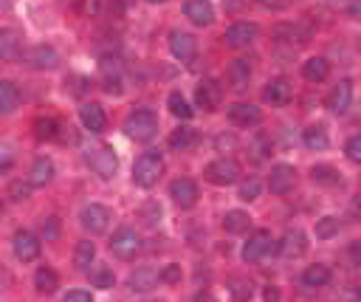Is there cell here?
<instances>
[{"label":"cell","instance_id":"36","mask_svg":"<svg viewBox=\"0 0 361 302\" xmlns=\"http://www.w3.org/2000/svg\"><path fill=\"white\" fill-rule=\"evenodd\" d=\"M302 141H305V147H311V150H324L330 141H327V133L322 130V128H308L305 133H302Z\"/></svg>","mask_w":361,"mask_h":302},{"label":"cell","instance_id":"45","mask_svg":"<svg viewBox=\"0 0 361 302\" xmlns=\"http://www.w3.org/2000/svg\"><path fill=\"white\" fill-rule=\"evenodd\" d=\"M158 277H161V283H169V285H172V283H180V265H178V263L164 265V271H161Z\"/></svg>","mask_w":361,"mask_h":302},{"label":"cell","instance_id":"19","mask_svg":"<svg viewBox=\"0 0 361 302\" xmlns=\"http://www.w3.org/2000/svg\"><path fill=\"white\" fill-rule=\"evenodd\" d=\"M79 119H82L85 130H90V133H102V130L107 128V116H105V110H102L96 102L82 105V108H79Z\"/></svg>","mask_w":361,"mask_h":302},{"label":"cell","instance_id":"9","mask_svg":"<svg viewBox=\"0 0 361 302\" xmlns=\"http://www.w3.org/2000/svg\"><path fill=\"white\" fill-rule=\"evenodd\" d=\"M220 99H223L220 82H215V79H200V82H198V88H195V102H198V108H203V110H218V108H220Z\"/></svg>","mask_w":361,"mask_h":302},{"label":"cell","instance_id":"38","mask_svg":"<svg viewBox=\"0 0 361 302\" xmlns=\"http://www.w3.org/2000/svg\"><path fill=\"white\" fill-rule=\"evenodd\" d=\"M339 232V221L336 218H322V221H316V237L319 240H330V237H333Z\"/></svg>","mask_w":361,"mask_h":302},{"label":"cell","instance_id":"7","mask_svg":"<svg viewBox=\"0 0 361 302\" xmlns=\"http://www.w3.org/2000/svg\"><path fill=\"white\" fill-rule=\"evenodd\" d=\"M293 97V88H291V79L288 77H274V79H268L265 88H262V99L268 105H274V108H282L288 105Z\"/></svg>","mask_w":361,"mask_h":302},{"label":"cell","instance_id":"47","mask_svg":"<svg viewBox=\"0 0 361 302\" xmlns=\"http://www.w3.org/2000/svg\"><path fill=\"white\" fill-rule=\"evenodd\" d=\"M63 302H94V296H90V291H82V288H74L65 294Z\"/></svg>","mask_w":361,"mask_h":302},{"label":"cell","instance_id":"27","mask_svg":"<svg viewBox=\"0 0 361 302\" xmlns=\"http://www.w3.org/2000/svg\"><path fill=\"white\" fill-rule=\"evenodd\" d=\"M17 105H20L17 85L3 79V82H0V113H12V110H17Z\"/></svg>","mask_w":361,"mask_h":302},{"label":"cell","instance_id":"40","mask_svg":"<svg viewBox=\"0 0 361 302\" xmlns=\"http://www.w3.org/2000/svg\"><path fill=\"white\" fill-rule=\"evenodd\" d=\"M251 283L249 280H231V296L237 299V302H246V299H251Z\"/></svg>","mask_w":361,"mask_h":302},{"label":"cell","instance_id":"23","mask_svg":"<svg viewBox=\"0 0 361 302\" xmlns=\"http://www.w3.org/2000/svg\"><path fill=\"white\" fill-rule=\"evenodd\" d=\"M51 178H54V161L48 156H40L32 164V172H28V184H32V187H45V184H51Z\"/></svg>","mask_w":361,"mask_h":302},{"label":"cell","instance_id":"6","mask_svg":"<svg viewBox=\"0 0 361 302\" xmlns=\"http://www.w3.org/2000/svg\"><path fill=\"white\" fill-rule=\"evenodd\" d=\"M257 37H260V26H257V23H234V26L226 28L223 43L231 46V48H246V46H251Z\"/></svg>","mask_w":361,"mask_h":302},{"label":"cell","instance_id":"35","mask_svg":"<svg viewBox=\"0 0 361 302\" xmlns=\"http://www.w3.org/2000/svg\"><path fill=\"white\" fill-rule=\"evenodd\" d=\"M90 285L94 288H113V283H116V277H113V271L107 268V265H96V268H90Z\"/></svg>","mask_w":361,"mask_h":302},{"label":"cell","instance_id":"10","mask_svg":"<svg viewBox=\"0 0 361 302\" xmlns=\"http://www.w3.org/2000/svg\"><path fill=\"white\" fill-rule=\"evenodd\" d=\"M79 221H82V226H85L90 234H102V232L107 229V223H110V209L102 206V203H90V206L82 209Z\"/></svg>","mask_w":361,"mask_h":302},{"label":"cell","instance_id":"53","mask_svg":"<svg viewBox=\"0 0 361 302\" xmlns=\"http://www.w3.org/2000/svg\"><path fill=\"white\" fill-rule=\"evenodd\" d=\"M3 6H9V0H0V9H3Z\"/></svg>","mask_w":361,"mask_h":302},{"label":"cell","instance_id":"1","mask_svg":"<svg viewBox=\"0 0 361 302\" xmlns=\"http://www.w3.org/2000/svg\"><path fill=\"white\" fill-rule=\"evenodd\" d=\"M161 172H164V159H161V153H158V150H147V153L138 156V161H136V167H133V181H136L138 187L149 190V187L158 184Z\"/></svg>","mask_w":361,"mask_h":302},{"label":"cell","instance_id":"16","mask_svg":"<svg viewBox=\"0 0 361 302\" xmlns=\"http://www.w3.org/2000/svg\"><path fill=\"white\" fill-rule=\"evenodd\" d=\"M305 249H308V237L302 229H288L277 243V252L282 257H299V254H305Z\"/></svg>","mask_w":361,"mask_h":302},{"label":"cell","instance_id":"18","mask_svg":"<svg viewBox=\"0 0 361 302\" xmlns=\"http://www.w3.org/2000/svg\"><path fill=\"white\" fill-rule=\"evenodd\" d=\"M20 51H23L20 32H14V28H0V59L14 63V59H20Z\"/></svg>","mask_w":361,"mask_h":302},{"label":"cell","instance_id":"49","mask_svg":"<svg viewBox=\"0 0 361 302\" xmlns=\"http://www.w3.org/2000/svg\"><path fill=\"white\" fill-rule=\"evenodd\" d=\"M215 144H218V150H223V147H234L237 141H234V136H218Z\"/></svg>","mask_w":361,"mask_h":302},{"label":"cell","instance_id":"52","mask_svg":"<svg viewBox=\"0 0 361 302\" xmlns=\"http://www.w3.org/2000/svg\"><path fill=\"white\" fill-rule=\"evenodd\" d=\"M350 12H353V14H361V3H358V6H353Z\"/></svg>","mask_w":361,"mask_h":302},{"label":"cell","instance_id":"28","mask_svg":"<svg viewBox=\"0 0 361 302\" xmlns=\"http://www.w3.org/2000/svg\"><path fill=\"white\" fill-rule=\"evenodd\" d=\"M34 288H37L40 294H54V291L59 288V277H56V271H54V268H48V265L37 268V274H34Z\"/></svg>","mask_w":361,"mask_h":302},{"label":"cell","instance_id":"44","mask_svg":"<svg viewBox=\"0 0 361 302\" xmlns=\"http://www.w3.org/2000/svg\"><path fill=\"white\" fill-rule=\"evenodd\" d=\"M158 218H161V206H158V203H147V206L141 209V221H144L147 226H156Z\"/></svg>","mask_w":361,"mask_h":302},{"label":"cell","instance_id":"5","mask_svg":"<svg viewBox=\"0 0 361 302\" xmlns=\"http://www.w3.org/2000/svg\"><path fill=\"white\" fill-rule=\"evenodd\" d=\"M268 252H274V237H271L268 229H257L249 237V243L243 246V260L246 263H260Z\"/></svg>","mask_w":361,"mask_h":302},{"label":"cell","instance_id":"4","mask_svg":"<svg viewBox=\"0 0 361 302\" xmlns=\"http://www.w3.org/2000/svg\"><path fill=\"white\" fill-rule=\"evenodd\" d=\"M203 175H206L209 184L229 187V184H234V181L240 178V164L234 159H218V161H212L203 170Z\"/></svg>","mask_w":361,"mask_h":302},{"label":"cell","instance_id":"20","mask_svg":"<svg viewBox=\"0 0 361 302\" xmlns=\"http://www.w3.org/2000/svg\"><path fill=\"white\" fill-rule=\"evenodd\" d=\"M184 14L195 23V26H209L215 20V9L209 0H187L184 3Z\"/></svg>","mask_w":361,"mask_h":302},{"label":"cell","instance_id":"43","mask_svg":"<svg viewBox=\"0 0 361 302\" xmlns=\"http://www.w3.org/2000/svg\"><path fill=\"white\" fill-rule=\"evenodd\" d=\"M344 153L353 164H361V136H350L344 144Z\"/></svg>","mask_w":361,"mask_h":302},{"label":"cell","instance_id":"46","mask_svg":"<svg viewBox=\"0 0 361 302\" xmlns=\"http://www.w3.org/2000/svg\"><path fill=\"white\" fill-rule=\"evenodd\" d=\"M268 153H271V141H268L265 136H257V141H254V159L262 161Z\"/></svg>","mask_w":361,"mask_h":302},{"label":"cell","instance_id":"14","mask_svg":"<svg viewBox=\"0 0 361 302\" xmlns=\"http://www.w3.org/2000/svg\"><path fill=\"white\" fill-rule=\"evenodd\" d=\"M90 170H94L99 178H113V172H116V167H118V161H116V153L110 147H96L94 153H90Z\"/></svg>","mask_w":361,"mask_h":302},{"label":"cell","instance_id":"42","mask_svg":"<svg viewBox=\"0 0 361 302\" xmlns=\"http://www.w3.org/2000/svg\"><path fill=\"white\" fill-rule=\"evenodd\" d=\"M40 234L45 240H56L59 237V218H43L40 221Z\"/></svg>","mask_w":361,"mask_h":302},{"label":"cell","instance_id":"41","mask_svg":"<svg viewBox=\"0 0 361 302\" xmlns=\"http://www.w3.org/2000/svg\"><path fill=\"white\" fill-rule=\"evenodd\" d=\"M28 195H32V184H28V181H25V184H23V181H14V184L9 187V198L12 201H28Z\"/></svg>","mask_w":361,"mask_h":302},{"label":"cell","instance_id":"24","mask_svg":"<svg viewBox=\"0 0 361 302\" xmlns=\"http://www.w3.org/2000/svg\"><path fill=\"white\" fill-rule=\"evenodd\" d=\"M158 283H161V277H158V271H153V268H136L130 274V288L138 291V294L153 291Z\"/></svg>","mask_w":361,"mask_h":302},{"label":"cell","instance_id":"51","mask_svg":"<svg viewBox=\"0 0 361 302\" xmlns=\"http://www.w3.org/2000/svg\"><path fill=\"white\" fill-rule=\"evenodd\" d=\"M195 302H215V299H212V294H209V291H200V294L195 296Z\"/></svg>","mask_w":361,"mask_h":302},{"label":"cell","instance_id":"12","mask_svg":"<svg viewBox=\"0 0 361 302\" xmlns=\"http://www.w3.org/2000/svg\"><path fill=\"white\" fill-rule=\"evenodd\" d=\"M169 195L180 209H192L198 203V184L192 178H175L169 184Z\"/></svg>","mask_w":361,"mask_h":302},{"label":"cell","instance_id":"15","mask_svg":"<svg viewBox=\"0 0 361 302\" xmlns=\"http://www.w3.org/2000/svg\"><path fill=\"white\" fill-rule=\"evenodd\" d=\"M229 119L237 125V128H254L262 122V113L257 105H249V102H234L229 108Z\"/></svg>","mask_w":361,"mask_h":302},{"label":"cell","instance_id":"2","mask_svg":"<svg viewBox=\"0 0 361 302\" xmlns=\"http://www.w3.org/2000/svg\"><path fill=\"white\" fill-rule=\"evenodd\" d=\"M125 130L130 139L136 141H149L156 133H158V116L153 110H147V108H138L127 116V122H125Z\"/></svg>","mask_w":361,"mask_h":302},{"label":"cell","instance_id":"26","mask_svg":"<svg viewBox=\"0 0 361 302\" xmlns=\"http://www.w3.org/2000/svg\"><path fill=\"white\" fill-rule=\"evenodd\" d=\"M327 74H330V63H327V59H322V57H311L308 63L302 66V77L308 82H324Z\"/></svg>","mask_w":361,"mask_h":302},{"label":"cell","instance_id":"21","mask_svg":"<svg viewBox=\"0 0 361 302\" xmlns=\"http://www.w3.org/2000/svg\"><path fill=\"white\" fill-rule=\"evenodd\" d=\"M25 59H28V66L37 68V71H51L59 63V57H56V51L51 46H34Z\"/></svg>","mask_w":361,"mask_h":302},{"label":"cell","instance_id":"29","mask_svg":"<svg viewBox=\"0 0 361 302\" xmlns=\"http://www.w3.org/2000/svg\"><path fill=\"white\" fill-rule=\"evenodd\" d=\"M56 133H59V122L54 116H37L34 119V136L40 141H54Z\"/></svg>","mask_w":361,"mask_h":302},{"label":"cell","instance_id":"25","mask_svg":"<svg viewBox=\"0 0 361 302\" xmlns=\"http://www.w3.org/2000/svg\"><path fill=\"white\" fill-rule=\"evenodd\" d=\"M102 82L107 94H118L122 90V66L116 59H105L102 63Z\"/></svg>","mask_w":361,"mask_h":302},{"label":"cell","instance_id":"32","mask_svg":"<svg viewBox=\"0 0 361 302\" xmlns=\"http://www.w3.org/2000/svg\"><path fill=\"white\" fill-rule=\"evenodd\" d=\"M195 141H198V133H195L192 128H178V130H172V136H169V147H172V150H189Z\"/></svg>","mask_w":361,"mask_h":302},{"label":"cell","instance_id":"54","mask_svg":"<svg viewBox=\"0 0 361 302\" xmlns=\"http://www.w3.org/2000/svg\"><path fill=\"white\" fill-rule=\"evenodd\" d=\"M149 3H167V0H149Z\"/></svg>","mask_w":361,"mask_h":302},{"label":"cell","instance_id":"11","mask_svg":"<svg viewBox=\"0 0 361 302\" xmlns=\"http://www.w3.org/2000/svg\"><path fill=\"white\" fill-rule=\"evenodd\" d=\"M296 184V170L291 164H277L271 167V175H268V190L274 195H288Z\"/></svg>","mask_w":361,"mask_h":302},{"label":"cell","instance_id":"30","mask_svg":"<svg viewBox=\"0 0 361 302\" xmlns=\"http://www.w3.org/2000/svg\"><path fill=\"white\" fill-rule=\"evenodd\" d=\"M94 260H96V246L90 243V240H82V243H76V252H74V265H76L79 271H87Z\"/></svg>","mask_w":361,"mask_h":302},{"label":"cell","instance_id":"55","mask_svg":"<svg viewBox=\"0 0 361 302\" xmlns=\"http://www.w3.org/2000/svg\"><path fill=\"white\" fill-rule=\"evenodd\" d=\"M0 215H3V201H0Z\"/></svg>","mask_w":361,"mask_h":302},{"label":"cell","instance_id":"8","mask_svg":"<svg viewBox=\"0 0 361 302\" xmlns=\"http://www.w3.org/2000/svg\"><path fill=\"white\" fill-rule=\"evenodd\" d=\"M12 249H14V257H17L20 263H32V260L40 257V240H37L32 232L20 229V232H14V237H12Z\"/></svg>","mask_w":361,"mask_h":302},{"label":"cell","instance_id":"17","mask_svg":"<svg viewBox=\"0 0 361 302\" xmlns=\"http://www.w3.org/2000/svg\"><path fill=\"white\" fill-rule=\"evenodd\" d=\"M350 102H353V82L350 79H342L333 90H330V97H327V108L333 110V113H347L350 110Z\"/></svg>","mask_w":361,"mask_h":302},{"label":"cell","instance_id":"39","mask_svg":"<svg viewBox=\"0 0 361 302\" xmlns=\"http://www.w3.org/2000/svg\"><path fill=\"white\" fill-rule=\"evenodd\" d=\"M260 192H262V184H260L257 178H249V181L240 184V201H257Z\"/></svg>","mask_w":361,"mask_h":302},{"label":"cell","instance_id":"50","mask_svg":"<svg viewBox=\"0 0 361 302\" xmlns=\"http://www.w3.org/2000/svg\"><path fill=\"white\" fill-rule=\"evenodd\" d=\"M130 3H133V0H113L116 12H127V9H130Z\"/></svg>","mask_w":361,"mask_h":302},{"label":"cell","instance_id":"31","mask_svg":"<svg viewBox=\"0 0 361 302\" xmlns=\"http://www.w3.org/2000/svg\"><path fill=\"white\" fill-rule=\"evenodd\" d=\"M302 283L308 288H322L330 283V268L327 265H308L305 274H302Z\"/></svg>","mask_w":361,"mask_h":302},{"label":"cell","instance_id":"48","mask_svg":"<svg viewBox=\"0 0 361 302\" xmlns=\"http://www.w3.org/2000/svg\"><path fill=\"white\" fill-rule=\"evenodd\" d=\"M262 296H265V302H277V299H280V291H277V285H268Z\"/></svg>","mask_w":361,"mask_h":302},{"label":"cell","instance_id":"34","mask_svg":"<svg viewBox=\"0 0 361 302\" xmlns=\"http://www.w3.org/2000/svg\"><path fill=\"white\" fill-rule=\"evenodd\" d=\"M311 175H313L316 184H324V187L339 184V170H336V167H330V164H316V167L311 170Z\"/></svg>","mask_w":361,"mask_h":302},{"label":"cell","instance_id":"33","mask_svg":"<svg viewBox=\"0 0 361 302\" xmlns=\"http://www.w3.org/2000/svg\"><path fill=\"white\" fill-rule=\"evenodd\" d=\"M223 229L229 234H240L243 229H249V215L240 212V209H231V212H226V218H223Z\"/></svg>","mask_w":361,"mask_h":302},{"label":"cell","instance_id":"13","mask_svg":"<svg viewBox=\"0 0 361 302\" xmlns=\"http://www.w3.org/2000/svg\"><path fill=\"white\" fill-rule=\"evenodd\" d=\"M169 51L180 59V63H189V59H195L198 54V40L189 34V32H175L169 34Z\"/></svg>","mask_w":361,"mask_h":302},{"label":"cell","instance_id":"37","mask_svg":"<svg viewBox=\"0 0 361 302\" xmlns=\"http://www.w3.org/2000/svg\"><path fill=\"white\" fill-rule=\"evenodd\" d=\"M167 105H169V113H172V116H178V119H192V108L187 105V99L180 97V94H169Z\"/></svg>","mask_w":361,"mask_h":302},{"label":"cell","instance_id":"3","mask_svg":"<svg viewBox=\"0 0 361 302\" xmlns=\"http://www.w3.org/2000/svg\"><path fill=\"white\" fill-rule=\"evenodd\" d=\"M110 252L118 257V260H133L138 252H141V237L136 229L125 226V229H118L110 240Z\"/></svg>","mask_w":361,"mask_h":302},{"label":"cell","instance_id":"22","mask_svg":"<svg viewBox=\"0 0 361 302\" xmlns=\"http://www.w3.org/2000/svg\"><path fill=\"white\" fill-rule=\"evenodd\" d=\"M226 77H229V85H231L234 90H246L249 82H251V66L246 63V59H231Z\"/></svg>","mask_w":361,"mask_h":302}]
</instances>
